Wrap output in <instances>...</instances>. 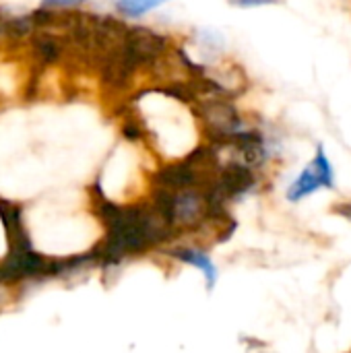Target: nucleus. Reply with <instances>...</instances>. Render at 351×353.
I'll list each match as a JSON object with an SVG mask.
<instances>
[{
    "label": "nucleus",
    "mask_w": 351,
    "mask_h": 353,
    "mask_svg": "<svg viewBox=\"0 0 351 353\" xmlns=\"http://www.w3.org/2000/svg\"><path fill=\"white\" fill-rule=\"evenodd\" d=\"M199 116L203 118L207 130L221 143L230 141L236 132L244 130L238 110L225 97H207L199 105Z\"/></svg>",
    "instance_id": "1"
},
{
    "label": "nucleus",
    "mask_w": 351,
    "mask_h": 353,
    "mask_svg": "<svg viewBox=\"0 0 351 353\" xmlns=\"http://www.w3.org/2000/svg\"><path fill=\"white\" fill-rule=\"evenodd\" d=\"M335 186V174H333V165L325 153V147L319 145L317 155L312 159V163L308 168L302 170V174L298 176V180L290 186L288 190V201L298 203L310 194H314L321 188H333Z\"/></svg>",
    "instance_id": "2"
},
{
    "label": "nucleus",
    "mask_w": 351,
    "mask_h": 353,
    "mask_svg": "<svg viewBox=\"0 0 351 353\" xmlns=\"http://www.w3.org/2000/svg\"><path fill=\"white\" fill-rule=\"evenodd\" d=\"M33 54L39 60L41 66L54 64L62 56V43L52 33H37L33 37Z\"/></svg>",
    "instance_id": "3"
},
{
    "label": "nucleus",
    "mask_w": 351,
    "mask_h": 353,
    "mask_svg": "<svg viewBox=\"0 0 351 353\" xmlns=\"http://www.w3.org/2000/svg\"><path fill=\"white\" fill-rule=\"evenodd\" d=\"M174 256L180 259V261H184V263H190V265L199 267L205 273V277H207V285L209 288L215 285V281H217V269H215L213 261L207 254H203L199 250H180V252H174Z\"/></svg>",
    "instance_id": "4"
},
{
    "label": "nucleus",
    "mask_w": 351,
    "mask_h": 353,
    "mask_svg": "<svg viewBox=\"0 0 351 353\" xmlns=\"http://www.w3.org/2000/svg\"><path fill=\"white\" fill-rule=\"evenodd\" d=\"M163 2H168V0H118L116 10L124 17H141L147 10L161 6Z\"/></svg>",
    "instance_id": "5"
},
{
    "label": "nucleus",
    "mask_w": 351,
    "mask_h": 353,
    "mask_svg": "<svg viewBox=\"0 0 351 353\" xmlns=\"http://www.w3.org/2000/svg\"><path fill=\"white\" fill-rule=\"evenodd\" d=\"M234 6H242V8H250V6H265V4H275L281 0H228Z\"/></svg>",
    "instance_id": "6"
},
{
    "label": "nucleus",
    "mask_w": 351,
    "mask_h": 353,
    "mask_svg": "<svg viewBox=\"0 0 351 353\" xmlns=\"http://www.w3.org/2000/svg\"><path fill=\"white\" fill-rule=\"evenodd\" d=\"M85 0H43L41 4L46 8H60V6H74V4H81Z\"/></svg>",
    "instance_id": "7"
},
{
    "label": "nucleus",
    "mask_w": 351,
    "mask_h": 353,
    "mask_svg": "<svg viewBox=\"0 0 351 353\" xmlns=\"http://www.w3.org/2000/svg\"><path fill=\"white\" fill-rule=\"evenodd\" d=\"M337 211H339L341 215H345V217H350L351 219V209H348V207H341V209H337Z\"/></svg>",
    "instance_id": "8"
}]
</instances>
